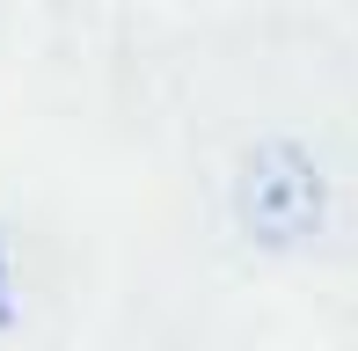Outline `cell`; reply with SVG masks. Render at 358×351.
<instances>
[{
	"mask_svg": "<svg viewBox=\"0 0 358 351\" xmlns=\"http://www.w3.org/2000/svg\"><path fill=\"white\" fill-rule=\"evenodd\" d=\"M329 220V176L300 139H264L234 176V227L264 249H300Z\"/></svg>",
	"mask_w": 358,
	"mask_h": 351,
	"instance_id": "cell-1",
	"label": "cell"
},
{
	"mask_svg": "<svg viewBox=\"0 0 358 351\" xmlns=\"http://www.w3.org/2000/svg\"><path fill=\"white\" fill-rule=\"evenodd\" d=\"M15 322H22V293H15V249L0 234V329H15Z\"/></svg>",
	"mask_w": 358,
	"mask_h": 351,
	"instance_id": "cell-2",
	"label": "cell"
}]
</instances>
